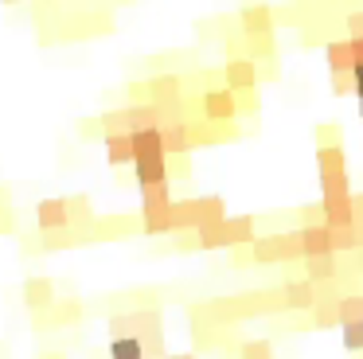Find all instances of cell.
Returning a JSON list of instances; mask_svg holds the SVG:
<instances>
[{"label":"cell","mask_w":363,"mask_h":359,"mask_svg":"<svg viewBox=\"0 0 363 359\" xmlns=\"http://www.w3.org/2000/svg\"><path fill=\"white\" fill-rule=\"evenodd\" d=\"M250 262L254 265H289L301 262V234L297 231H277V234H254L250 246Z\"/></svg>","instance_id":"1"},{"label":"cell","mask_w":363,"mask_h":359,"mask_svg":"<svg viewBox=\"0 0 363 359\" xmlns=\"http://www.w3.org/2000/svg\"><path fill=\"white\" fill-rule=\"evenodd\" d=\"M102 121V133H137V129H149V125H160V114L157 106L141 101V106H121V109H110V114L98 117Z\"/></svg>","instance_id":"2"},{"label":"cell","mask_w":363,"mask_h":359,"mask_svg":"<svg viewBox=\"0 0 363 359\" xmlns=\"http://www.w3.org/2000/svg\"><path fill=\"white\" fill-rule=\"evenodd\" d=\"M145 101L149 106H157V109H168V106H180L184 101V82H180V74H152L149 82H145Z\"/></svg>","instance_id":"3"},{"label":"cell","mask_w":363,"mask_h":359,"mask_svg":"<svg viewBox=\"0 0 363 359\" xmlns=\"http://www.w3.org/2000/svg\"><path fill=\"white\" fill-rule=\"evenodd\" d=\"M199 117L203 121H235L238 117V101H235V90H227V86H215V90H207L203 98H199Z\"/></svg>","instance_id":"4"},{"label":"cell","mask_w":363,"mask_h":359,"mask_svg":"<svg viewBox=\"0 0 363 359\" xmlns=\"http://www.w3.org/2000/svg\"><path fill=\"white\" fill-rule=\"evenodd\" d=\"M223 86L227 90H258V62L250 59H227L223 67Z\"/></svg>","instance_id":"5"},{"label":"cell","mask_w":363,"mask_h":359,"mask_svg":"<svg viewBox=\"0 0 363 359\" xmlns=\"http://www.w3.org/2000/svg\"><path fill=\"white\" fill-rule=\"evenodd\" d=\"M277 297H281V309L285 312H308L316 304V289H313V281H285L281 289H277Z\"/></svg>","instance_id":"6"},{"label":"cell","mask_w":363,"mask_h":359,"mask_svg":"<svg viewBox=\"0 0 363 359\" xmlns=\"http://www.w3.org/2000/svg\"><path fill=\"white\" fill-rule=\"evenodd\" d=\"M160 148L164 156H188L191 153V133H188V121H160Z\"/></svg>","instance_id":"7"},{"label":"cell","mask_w":363,"mask_h":359,"mask_svg":"<svg viewBox=\"0 0 363 359\" xmlns=\"http://www.w3.org/2000/svg\"><path fill=\"white\" fill-rule=\"evenodd\" d=\"M238 28H242V35H274V8L269 4H246L242 12H238Z\"/></svg>","instance_id":"8"},{"label":"cell","mask_w":363,"mask_h":359,"mask_svg":"<svg viewBox=\"0 0 363 359\" xmlns=\"http://www.w3.org/2000/svg\"><path fill=\"white\" fill-rule=\"evenodd\" d=\"M141 234L149 238H164L172 234V203H152V207H141Z\"/></svg>","instance_id":"9"},{"label":"cell","mask_w":363,"mask_h":359,"mask_svg":"<svg viewBox=\"0 0 363 359\" xmlns=\"http://www.w3.org/2000/svg\"><path fill=\"white\" fill-rule=\"evenodd\" d=\"M35 226L43 231H67L71 219H67V199H40L35 203Z\"/></svg>","instance_id":"10"},{"label":"cell","mask_w":363,"mask_h":359,"mask_svg":"<svg viewBox=\"0 0 363 359\" xmlns=\"http://www.w3.org/2000/svg\"><path fill=\"white\" fill-rule=\"evenodd\" d=\"M24 304L28 312H48L55 304V281L51 277H28L24 281Z\"/></svg>","instance_id":"11"},{"label":"cell","mask_w":363,"mask_h":359,"mask_svg":"<svg viewBox=\"0 0 363 359\" xmlns=\"http://www.w3.org/2000/svg\"><path fill=\"white\" fill-rule=\"evenodd\" d=\"M254 234H258L254 215H227V219H223V238H227V250L230 246H250Z\"/></svg>","instance_id":"12"},{"label":"cell","mask_w":363,"mask_h":359,"mask_svg":"<svg viewBox=\"0 0 363 359\" xmlns=\"http://www.w3.org/2000/svg\"><path fill=\"white\" fill-rule=\"evenodd\" d=\"M133 176H137V187L172 184V180H168V156H145V160H133Z\"/></svg>","instance_id":"13"},{"label":"cell","mask_w":363,"mask_h":359,"mask_svg":"<svg viewBox=\"0 0 363 359\" xmlns=\"http://www.w3.org/2000/svg\"><path fill=\"white\" fill-rule=\"evenodd\" d=\"M324 62H328L332 74H352L355 67V51H352V39H332V43H324Z\"/></svg>","instance_id":"14"},{"label":"cell","mask_w":363,"mask_h":359,"mask_svg":"<svg viewBox=\"0 0 363 359\" xmlns=\"http://www.w3.org/2000/svg\"><path fill=\"white\" fill-rule=\"evenodd\" d=\"M301 254L313 258V254H332V234L324 223H313V226H301Z\"/></svg>","instance_id":"15"},{"label":"cell","mask_w":363,"mask_h":359,"mask_svg":"<svg viewBox=\"0 0 363 359\" xmlns=\"http://www.w3.org/2000/svg\"><path fill=\"white\" fill-rule=\"evenodd\" d=\"M102 145H106V160H110L113 168L133 164V133H106Z\"/></svg>","instance_id":"16"},{"label":"cell","mask_w":363,"mask_h":359,"mask_svg":"<svg viewBox=\"0 0 363 359\" xmlns=\"http://www.w3.org/2000/svg\"><path fill=\"white\" fill-rule=\"evenodd\" d=\"M305 262V281L320 285V281H336L340 265H336V254H313V258H301Z\"/></svg>","instance_id":"17"},{"label":"cell","mask_w":363,"mask_h":359,"mask_svg":"<svg viewBox=\"0 0 363 359\" xmlns=\"http://www.w3.org/2000/svg\"><path fill=\"white\" fill-rule=\"evenodd\" d=\"M219 219H227V203H223V195H199L196 199V231L199 226L219 223Z\"/></svg>","instance_id":"18"},{"label":"cell","mask_w":363,"mask_h":359,"mask_svg":"<svg viewBox=\"0 0 363 359\" xmlns=\"http://www.w3.org/2000/svg\"><path fill=\"white\" fill-rule=\"evenodd\" d=\"M145 156H164L160 148V129L149 125V129H137L133 133V160H145Z\"/></svg>","instance_id":"19"},{"label":"cell","mask_w":363,"mask_h":359,"mask_svg":"<svg viewBox=\"0 0 363 359\" xmlns=\"http://www.w3.org/2000/svg\"><path fill=\"white\" fill-rule=\"evenodd\" d=\"M344 195H352V176L344 172H324L320 176V199H344Z\"/></svg>","instance_id":"20"},{"label":"cell","mask_w":363,"mask_h":359,"mask_svg":"<svg viewBox=\"0 0 363 359\" xmlns=\"http://www.w3.org/2000/svg\"><path fill=\"white\" fill-rule=\"evenodd\" d=\"M347 168V156L344 145H316V172H344Z\"/></svg>","instance_id":"21"},{"label":"cell","mask_w":363,"mask_h":359,"mask_svg":"<svg viewBox=\"0 0 363 359\" xmlns=\"http://www.w3.org/2000/svg\"><path fill=\"white\" fill-rule=\"evenodd\" d=\"M79 242H86V234H74V226L40 234V250H71V246H79Z\"/></svg>","instance_id":"22"},{"label":"cell","mask_w":363,"mask_h":359,"mask_svg":"<svg viewBox=\"0 0 363 359\" xmlns=\"http://www.w3.org/2000/svg\"><path fill=\"white\" fill-rule=\"evenodd\" d=\"M336 320H340V324L363 320V293H340L336 297Z\"/></svg>","instance_id":"23"},{"label":"cell","mask_w":363,"mask_h":359,"mask_svg":"<svg viewBox=\"0 0 363 359\" xmlns=\"http://www.w3.org/2000/svg\"><path fill=\"white\" fill-rule=\"evenodd\" d=\"M196 231V199H172V234Z\"/></svg>","instance_id":"24"},{"label":"cell","mask_w":363,"mask_h":359,"mask_svg":"<svg viewBox=\"0 0 363 359\" xmlns=\"http://www.w3.org/2000/svg\"><path fill=\"white\" fill-rule=\"evenodd\" d=\"M67 219H71V226L90 231V223H94V211H90V199H86V195H74V199H67Z\"/></svg>","instance_id":"25"},{"label":"cell","mask_w":363,"mask_h":359,"mask_svg":"<svg viewBox=\"0 0 363 359\" xmlns=\"http://www.w3.org/2000/svg\"><path fill=\"white\" fill-rule=\"evenodd\" d=\"M110 359H145L137 336H113L110 340Z\"/></svg>","instance_id":"26"},{"label":"cell","mask_w":363,"mask_h":359,"mask_svg":"<svg viewBox=\"0 0 363 359\" xmlns=\"http://www.w3.org/2000/svg\"><path fill=\"white\" fill-rule=\"evenodd\" d=\"M238 359H277L269 340H242L238 343Z\"/></svg>","instance_id":"27"},{"label":"cell","mask_w":363,"mask_h":359,"mask_svg":"<svg viewBox=\"0 0 363 359\" xmlns=\"http://www.w3.org/2000/svg\"><path fill=\"white\" fill-rule=\"evenodd\" d=\"M308 312H313V328H320V332H324V328H340V320H336V301H316Z\"/></svg>","instance_id":"28"},{"label":"cell","mask_w":363,"mask_h":359,"mask_svg":"<svg viewBox=\"0 0 363 359\" xmlns=\"http://www.w3.org/2000/svg\"><path fill=\"white\" fill-rule=\"evenodd\" d=\"M242 59L258 62V59H274V35H250L246 39V55Z\"/></svg>","instance_id":"29"},{"label":"cell","mask_w":363,"mask_h":359,"mask_svg":"<svg viewBox=\"0 0 363 359\" xmlns=\"http://www.w3.org/2000/svg\"><path fill=\"white\" fill-rule=\"evenodd\" d=\"M328 234H332V254L359 250V246H355V231H352V226H328Z\"/></svg>","instance_id":"30"},{"label":"cell","mask_w":363,"mask_h":359,"mask_svg":"<svg viewBox=\"0 0 363 359\" xmlns=\"http://www.w3.org/2000/svg\"><path fill=\"white\" fill-rule=\"evenodd\" d=\"M152 203H172V184L141 187V207H152Z\"/></svg>","instance_id":"31"},{"label":"cell","mask_w":363,"mask_h":359,"mask_svg":"<svg viewBox=\"0 0 363 359\" xmlns=\"http://www.w3.org/2000/svg\"><path fill=\"white\" fill-rule=\"evenodd\" d=\"M340 332H344V348L352 351H363V320H352V324H340Z\"/></svg>","instance_id":"32"},{"label":"cell","mask_w":363,"mask_h":359,"mask_svg":"<svg viewBox=\"0 0 363 359\" xmlns=\"http://www.w3.org/2000/svg\"><path fill=\"white\" fill-rule=\"evenodd\" d=\"M316 145H340V125L336 121L316 125Z\"/></svg>","instance_id":"33"},{"label":"cell","mask_w":363,"mask_h":359,"mask_svg":"<svg viewBox=\"0 0 363 359\" xmlns=\"http://www.w3.org/2000/svg\"><path fill=\"white\" fill-rule=\"evenodd\" d=\"M235 101H238V114H258V94L254 90H238Z\"/></svg>","instance_id":"34"},{"label":"cell","mask_w":363,"mask_h":359,"mask_svg":"<svg viewBox=\"0 0 363 359\" xmlns=\"http://www.w3.org/2000/svg\"><path fill=\"white\" fill-rule=\"evenodd\" d=\"M313 223H324L320 203H305V207H301V226H313Z\"/></svg>","instance_id":"35"},{"label":"cell","mask_w":363,"mask_h":359,"mask_svg":"<svg viewBox=\"0 0 363 359\" xmlns=\"http://www.w3.org/2000/svg\"><path fill=\"white\" fill-rule=\"evenodd\" d=\"M0 234H16V215H12V203H0Z\"/></svg>","instance_id":"36"},{"label":"cell","mask_w":363,"mask_h":359,"mask_svg":"<svg viewBox=\"0 0 363 359\" xmlns=\"http://www.w3.org/2000/svg\"><path fill=\"white\" fill-rule=\"evenodd\" d=\"M344 28H347V39H359L363 35V12H347L344 16Z\"/></svg>","instance_id":"37"},{"label":"cell","mask_w":363,"mask_h":359,"mask_svg":"<svg viewBox=\"0 0 363 359\" xmlns=\"http://www.w3.org/2000/svg\"><path fill=\"white\" fill-rule=\"evenodd\" d=\"M352 90H355L352 74H332V94H336V98H344V94H352Z\"/></svg>","instance_id":"38"},{"label":"cell","mask_w":363,"mask_h":359,"mask_svg":"<svg viewBox=\"0 0 363 359\" xmlns=\"http://www.w3.org/2000/svg\"><path fill=\"white\" fill-rule=\"evenodd\" d=\"M176 250H180V254L199 250V246H196V231H180V234H176Z\"/></svg>","instance_id":"39"},{"label":"cell","mask_w":363,"mask_h":359,"mask_svg":"<svg viewBox=\"0 0 363 359\" xmlns=\"http://www.w3.org/2000/svg\"><path fill=\"white\" fill-rule=\"evenodd\" d=\"M125 94H129V101H133V106H141V101H145V82H129Z\"/></svg>","instance_id":"40"},{"label":"cell","mask_w":363,"mask_h":359,"mask_svg":"<svg viewBox=\"0 0 363 359\" xmlns=\"http://www.w3.org/2000/svg\"><path fill=\"white\" fill-rule=\"evenodd\" d=\"M352 82H355V98H359V94H363V62H355V67H352Z\"/></svg>","instance_id":"41"},{"label":"cell","mask_w":363,"mask_h":359,"mask_svg":"<svg viewBox=\"0 0 363 359\" xmlns=\"http://www.w3.org/2000/svg\"><path fill=\"white\" fill-rule=\"evenodd\" d=\"M94 133H102V121H82V137H94Z\"/></svg>","instance_id":"42"},{"label":"cell","mask_w":363,"mask_h":359,"mask_svg":"<svg viewBox=\"0 0 363 359\" xmlns=\"http://www.w3.org/2000/svg\"><path fill=\"white\" fill-rule=\"evenodd\" d=\"M352 51H355V62H363V35L352 39Z\"/></svg>","instance_id":"43"},{"label":"cell","mask_w":363,"mask_h":359,"mask_svg":"<svg viewBox=\"0 0 363 359\" xmlns=\"http://www.w3.org/2000/svg\"><path fill=\"white\" fill-rule=\"evenodd\" d=\"M40 359H67V355H63V351H43Z\"/></svg>","instance_id":"44"},{"label":"cell","mask_w":363,"mask_h":359,"mask_svg":"<svg viewBox=\"0 0 363 359\" xmlns=\"http://www.w3.org/2000/svg\"><path fill=\"white\" fill-rule=\"evenodd\" d=\"M355 101H359V117H363V94H359V98H355Z\"/></svg>","instance_id":"45"},{"label":"cell","mask_w":363,"mask_h":359,"mask_svg":"<svg viewBox=\"0 0 363 359\" xmlns=\"http://www.w3.org/2000/svg\"><path fill=\"white\" fill-rule=\"evenodd\" d=\"M168 359H196V355H168Z\"/></svg>","instance_id":"46"},{"label":"cell","mask_w":363,"mask_h":359,"mask_svg":"<svg viewBox=\"0 0 363 359\" xmlns=\"http://www.w3.org/2000/svg\"><path fill=\"white\" fill-rule=\"evenodd\" d=\"M4 4H24V0H4Z\"/></svg>","instance_id":"47"}]
</instances>
